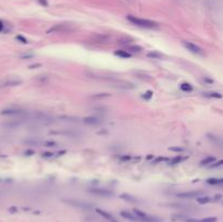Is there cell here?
<instances>
[{"instance_id": "4dcf8cb0", "label": "cell", "mask_w": 223, "mask_h": 222, "mask_svg": "<svg viewBox=\"0 0 223 222\" xmlns=\"http://www.w3.org/2000/svg\"><path fill=\"white\" fill-rule=\"evenodd\" d=\"M221 197H222V196H221V195H217V196L214 197V198H216V200H220Z\"/></svg>"}, {"instance_id": "3957f363", "label": "cell", "mask_w": 223, "mask_h": 222, "mask_svg": "<svg viewBox=\"0 0 223 222\" xmlns=\"http://www.w3.org/2000/svg\"><path fill=\"white\" fill-rule=\"evenodd\" d=\"M88 192L92 193L97 196H102V197H111L114 195V193L110 190H106V188H89Z\"/></svg>"}, {"instance_id": "d6986e66", "label": "cell", "mask_w": 223, "mask_h": 222, "mask_svg": "<svg viewBox=\"0 0 223 222\" xmlns=\"http://www.w3.org/2000/svg\"><path fill=\"white\" fill-rule=\"evenodd\" d=\"M210 200H211V199H210L209 197H197V203L201 204V205L209 203Z\"/></svg>"}, {"instance_id": "2e32d148", "label": "cell", "mask_w": 223, "mask_h": 222, "mask_svg": "<svg viewBox=\"0 0 223 222\" xmlns=\"http://www.w3.org/2000/svg\"><path fill=\"white\" fill-rule=\"evenodd\" d=\"M186 159V157H181V156H176V157H174L172 160L170 161L171 164H176V163H180L181 161H183V160Z\"/></svg>"}, {"instance_id": "7c38bea8", "label": "cell", "mask_w": 223, "mask_h": 222, "mask_svg": "<svg viewBox=\"0 0 223 222\" xmlns=\"http://www.w3.org/2000/svg\"><path fill=\"white\" fill-rule=\"evenodd\" d=\"M114 53H115V56H119V57H121V58H123V59L131 58V53H129L127 51H124V50H117Z\"/></svg>"}, {"instance_id": "30bf717a", "label": "cell", "mask_w": 223, "mask_h": 222, "mask_svg": "<svg viewBox=\"0 0 223 222\" xmlns=\"http://www.w3.org/2000/svg\"><path fill=\"white\" fill-rule=\"evenodd\" d=\"M121 216H122L123 218H125V219L131 220V221H134V222H135V221H136V222L139 221V220H138V218L136 217V216L132 215V213L127 212V211H122V212H121Z\"/></svg>"}, {"instance_id": "4316f807", "label": "cell", "mask_w": 223, "mask_h": 222, "mask_svg": "<svg viewBox=\"0 0 223 222\" xmlns=\"http://www.w3.org/2000/svg\"><path fill=\"white\" fill-rule=\"evenodd\" d=\"M108 94H101V95H94L93 97L94 98H97V97H108Z\"/></svg>"}, {"instance_id": "d6a6232c", "label": "cell", "mask_w": 223, "mask_h": 222, "mask_svg": "<svg viewBox=\"0 0 223 222\" xmlns=\"http://www.w3.org/2000/svg\"><path fill=\"white\" fill-rule=\"evenodd\" d=\"M114 222H117V221H114Z\"/></svg>"}, {"instance_id": "4fadbf2b", "label": "cell", "mask_w": 223, "mask_h": 222, "mask_svg": "<svg viewBox=\"0 0 223 222\" xmlns=\"http://www.w3.org/2000/svg\"><path fill=\"white\" fill-rule=\"evenodd\" d=\"M180 88H181V90H183V92H192L193 90V87H192L191 84L188 83H183L180 85Z\"/></svg>"}, {"instance_id": "f1b7e54d", "label": "cell", "mask_w": 223, "mask_h": 222, "mask_svg": "<svg viewBox=\"0 0 223 222\" xmlns=\"http://www.w3.org/2000/svg\"><path fill=\"white\" fill-rule=\"evenodd\" d=\"M130 156H124V157H121V160H129Z\"/></svg>"}, {"instance_id": "1f68e13d", "label": "cell", "mask_w": 223, "mask_h": 222, "mask_svg": "<svg viewBox=\"0 0 223 222\" xmlns=\"http://www.w3.org/2000/svg\"><path fill=\"white\" fill-rule=\"evenodd\" d=\"M10 211H11V212H13V211H14V212H15V211H16V208H11V209H10Z\"/></svg>"}, {"instance_id": "5bb4252c", "label": "cell", "mask_w": 223, "mask_h": 222, "mask_svg": "<svg viewBox=\"0 0 223 222\" xmlns=\"http://www.w3.org/2000/svg\"><path fill=\"white\" fill-rule=\"evenodd\" d=\"M204 96L208 98H222V95L220 92H205Z\"/></svg>"}, {"instance_id": "5b68a950", "label": "cell", "mask_w": 223, "mask_h": 222, "mask_svg": "<svg viewBox=\"0 0 223 222\" xmlns=\"http://www.w3.org/2000/svg\"><path fill=\"white\" fill-rule=\"evenodd\" d=\"M0 113L3 116H12V114L16 116V114H25L26 112L24 110H19V109H5Z\"/></svg>"}, {"instance_id": "603a6c76", "label": "cell", "mask_w": 223, "mask_h": 222, "mask_svg": "<svg viewBox=\"0 0 223 222\" xmlns=\"http://www.w3.org/2000/svg\"><path fill=\"white\" fill-rule=\"evenodd\" d=\"M129 49H131L132 51H137V52H139V51L142 50V48H140V47H138V46H133V47H130Z\"/></svg>"}, {"instance_id": "e0dca14e", "label": "cell", "mask_w": 223, "mask_h": 222, "mask_svg": "<svg viewBox=\"0 0 223 222\" xmlns=\"http://www.w3.org/2000/svg\"><path fill=\"white\" fill-rule=\"evenodd\" d=\"M147 57L148 58H152V59H161L162 58V55H160V53L158 52H148L147 53Z\"/></svg>"}, {"instance_id": "7402d4cb", "label": "cell", "mask_w": 223, "mask_h": 222, "mask_svg": "<svg viewBox=\"0 0 223 222\" xmlns=\"http://www.w3.org/2000/svg\"><path fill=\"white\" fill-rule=\"evenodd\" d=\"M16 39H18V40H20V42H21V43H23V44H27V40H26L25 38H24V37L20 36V35H19V36H16Z\"/></svg>"}, {"instance_id": "ac0fdd59", "label": "cell", "mask_w": 223, "mask_h": 222, "mask_svg": "<svg viewBox=\"0 0 223 222\" xmlns=\"http://www.w3.org/2000/svg\"><path fill=\"white\" fill-rule=\"evenodd\" d=\"M216 161V158L213 157H207L205 160H202L201 162H200V164L201 166H205V164H209V163H212V162Z\"/></svg>"}, {"instance_id": "6da1fadb", "label": "cell", "mask_w": 223, "mask_h": 222, "mask_svg": "<svg viewBox=\"0 0 223 222\" xmlns=\"http://www.w3.org/2000/svg\"><path fill=\"white\" fill-rule=\"evenodd\" d=\"M126 18L131 22L132 24L136 26H139V27H144V28H155L158 26V24L154 21H150V20H147V18H137V16L134 15H127Z\"/></svg>"}, {"instance_id": "7a4b0ae2", "label": "cell", "mask_w": 223, "mask_h": 222, "mask_svg": "<svg viewBox=\"0 0 223 222\" xmlns=\"http://www.w3.org/2000/svg\"><path fill=\"white\" fill-rule=\"evenodd\" d=\"M134 213H135V216L138 218L139 221H143V222H160V220L157 219L156 217H152V216L147 215V213L138 210V209H134Z\"/></svg>"}, {"instance_id": "8fae6325", "label": "cell", "mask_w": 223, "mask_h": 222, "mask_svg": "<svg viewBox=\"0 0 223 222\" xmlns=\"http://www.w3.org/2000/svg\"><path fill=\"white\" fill-rule=\"evenodd\" d=\"M22 82L20 81V80H11V81H7L5 82L3 84H1L0 85V87H6V86H15V85H19V84H21Z\"/></svg>"}, {"instance_id": "277c9868", "label": "cell", "mask_w": 223, "mask_h": 222, "mask_svg": "<svg viewBox=\"0 0 223 222\" xmlns=\"http://www.w3.org/2000/svg\"><path fill=\"white\" fill-rule=\"evenodd\" d=\"M183 45L185 46V48L188 49L191 52L193 53H197V55H204V50H202L200 47H198L197 45L193 44V43H189V42H183Z\"/></svg>"}, {"instance_id": "484cf974", "label": "cell", "mask_w": 223, "mask_h": 222, "mask_svg": "<svg viewBox=\"0 0 223 222\" xmlns=\"http://www.w3.org/2000/svg\"><path fill=\"white\" fill-rule=\"evenodd\" d=\"M38 2L40 3V5L45 6V7H47V6H48V2H47V0H38Z\"/></svg>"}, {"instance_id": "83f0119b", "label": "cell", "mask_w": 223, "mask_h": 222, "mask_svg": "<svg viewBox=\"0 0 223 222\" xmlns=\"http://www.w3.org/2000/svg\"><path fill=\"white\" fill-rule=\"evenodd\" d=\"M222 163H223V161H219V162H217L216 164H212L211 168H216V166H222Z\"/></svg>"}, {"instance_id": "ffe728a7", "label": "cell", "mask_w": 223, "mask_h": 222, "mask_svg": "<svg viewBox=\"0 0 223 222\" xmlns=\"http://www.w3.org/2000/svg\"><path fill=\"white\" fill-rule=\"evenodd\" d=\"M152 94H154V92H152L151 90H148V92H146L145 94H144V95L142 96V97H143L144 99L148 100V99H150V98L152 97Z\"/></svg>"}, {"instance_id": "9a60e30c", "label": "cell", "mask_w": 223, "mask_h": 222, "mask_svg": "<svg viewBox=\"0 0 223 222\" xmlns=\"http://www.w3.org/2000/svg\"><path fill=\"white\" fill-rule=\"evenodd\" d=\"M208 184H211V185H217V184H222L223 180L222 179H208L207 180Z\"/></svg>"}, {"instance_id": "d4e9b609", "label": "cell", "mask_w": 223, "mask_h": 222, "mask_svg": "<svg viewBox=\"0 0 223 222\" xmlns=\"http://www.w3.org/2000/svg\"><path fill=\"white\" fill-rule=\"evenodd\" d=\"M122 197L123 199H126V200H129V201H135V199H133L131 196H126V195H122Z\"/></svg>"}, {"instance_id": "cb8c5ba5", "label": "cell", "mask_w": 223, "mask_h": 222, "mask_svg": "<svg viewBox=\"0 0 223 222\" xmlns=\"http://www.w3.org/2000/svg\"><path fill=\"white\" fill-rule=\"evenodd\" d=\"M45 146H46V147H55L56 143H53V142H46V143H45Z\"/></svg>"}, {"instance_id": "9c48e42d", "label": "cell", "mask_w": 223, "mask_h": 222, "mask_svg": "<svg viewBox=\"0 0 223 222\" xmlns=\"http://www.w3.org/2000/svg\"><path fill=\"white\" fill-rule=\"evenodd\" d=\"M96 211H97V213H98V215L102 216V217L106 218V219L109 220V221H111V222H114L115 221L114 218H113L112 215H110V213L106 212V211H104V210H101V209H96Z\"/></svg>"}, {"instance_id": "52a82bcc", "label": "cell", "mask_w": 223, "mask_h": 222, "mask_svg": "<svg viewBox=\"0 0 223 222\" xmlns=\"http://www.w3.org/2000/svg\"><path fill=\"white\" fill-rule=\"evenodd\" d=\"M84 123L89 125H97L101 123V120L99 118H96V117H87V118L84 119Z\"/></svg>"}, {"instance_id": "ba28073f", "label": "cell", "mask_w": 223, "mask_h": 222, "mask_svg": "<svg viewBox=\"0 0 223 222\" xmlns=\"http://www.w3.org/2000/svg\"><path fill=\"white\" fill-rule=\"evenodd\" d=\"M216 217H208V218H202V219H187L186 222H216Z\"/></svg>"}, {"instance_id": "8992f818", "label": "cell", "mask_w": 223, "mask_h": 222, "mask_svg": "<svg viewBox=\"0 0 223 222\" xmlns=\"http://www.w3.org/2000/svg\"><path fill=\"white\" fill-rule=\"evenodd\" d=\"M201 194V192H187V193H180L176 196L180 198H197L199 197V195Z\"/></svg>"}, {"instance_id": "44dd1931", "label": "cell", "mask_w": 223, "mask_h": 222, "mask_svg": "<svg viewBox=\"0 0 223 222\" xmlns=\"http://www.w3.org/2000/svg\"><path fill=\"white\" fill-rule=\"evenodd\" d=\"M171 151H176V153H182V151H184V148H181V147H171L169 148Z\"/></svg>"}, {"instance_id": "f546056e", "label": "cell", "mask_w": 223, "mask_h": 222, "mask_svg": "<svg viewBox=\"0 0 223 222\" xmlns=\"http://www.w3.org/2000/svg\"><path fill=\"white\" fill-rule=\"evenodd\" d=\"M2 30H3V24L2 22L0 21V32H2Z\"/></svg>"}]
</instances>
